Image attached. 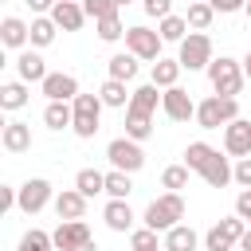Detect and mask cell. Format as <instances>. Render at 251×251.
I'll return each mask as SVG.
<instances>
[{
  "instance_id": "6da1fadb",
  "label": "cell",
  "mask_w": 251,
  "mask_h": 251,
  "mask_svg": "<svg viewBox=\"0 0 251 251\" xmlns=\"http://www.w3.org/2000/svg\"><path fill=\"white\" fill-rule=\"evenodd\" d=\"M208 82H212V90H216V94L235 98V94L243 90V82H247L243 63H239V59H227V55L212 59V63H208Z\"/></svg>"
},
{
  "instance_id": "7a4b0ae2",
  "label": "cell",
  "mask_w": 251,
  "mask_h": 251,
  "mask_svg": "<svg viewBox=\"0 0 251 251\" xmlns=\"http://www.w3.org/2000/svg\"><path fill=\"white\" fill-rule=\"evenodd\" d=\"M145 227H153V231H169V227H176L180 220H184V200H180V192H165V196H157L149 208H145Z\"/></svg>"
},
{
  "instance_id": "3957f363",
  "label": "cell",
  "mask_w": 251,
  "mask_h": 251,
  "mask_svg": "<svg viewBox=\"0 0 251 251\" xmlns=\"http://www.w3.org/2000/svg\"><path fill=\"white\" fill-rule=\"evenodd\" d=\"M235 118H239V102L224 98V94H212V98H204L196 106V126L200 129H220V126H227Z\"/></svg>"
},
{
  "instance_id": "277c9868",
  "label": "cell",
  "mask_w": 251,
  "mask_h": 251,
  "mask_svg": "<svg viewBox=\"0 0 251 251\" xmlns=\"http://www.w3.org/2000/svg\"><path fill=\"white\" fill-rule=\"evenodd\" d=\"M247 231V220L243 216H224L220 224H212L204 231V251H235L239 239Z\"/></svg>"
},
{
  "instance_id": "5b68a950",
  "label": "cell",
  "mask_w": 251,
  "mask_h": 251,
  "mask_svg": "<svg viewBox=\"0 0 251 251\" xmlns=\"http://www.w3.org/2000/svg\"><path fill=\"white\" fill-rule=\"evenodd\" d=\"M71 106H75V126H71V129H75L82 141H90V137L98 133V122H102V106H106V102H102L98 94H78Z\"/></svg>"
},
{
  "instance_id": "8992f818",
  "label": "cell",
  "mask_w": 251,
  "mask_h": 251,
  "mask_svg": "<svg viewBox=\"0 0 251 251\" xmlns=\"http://www.w3.org/2000/svg\"><path fill=\"white\" fill-rule=\"evenodd\" d=\"M180 67L184 71H208V63L216 59L212 55V39L204 35V31H188L184 39H180Z\"/></svg>"
},
{
  "instance_id": "52a82bcc",
  "label": "cell",
  "mask_w": 251,
  "mask_h": 251,
  "mask_svg": "<svg viewBox=\"0 0 251 251\" xmlns=\"http://www.w3.org/2000/svg\"><path fill=\"white\" fill-rule=\"evenodd\" d=\"M161 31H153V27H126V51H133L137 59H145V63H157L161 59Z\"/></svg>"
},
{
  "instance_id": "ba28073f",
  "label": "cell",
  "mask_w": 251,
  "mask_h": 251,
  "mask_svg": "<svg viewBox=\"0 0 251 251\" xmlns=\"http://www.w3.org/2000/svg\"><path fill=\"white\" fill-rule=\"evenodd\" d=\"M106 157H110V165L122 169V173H137V169L145 165V153H141V145H137L133 137H114V141L106 145Z\"/></svg>"
},
{
  "instance_id": "9c48e42d",
  "label": "cell",
  "mask_w": 251,
  "mask_h": 251,
  "mask_svg": "<svg viewBox=\"0 0 251 251\" xmlns=\"http://www.w3.org/2000/svg\"><path fill=\"white\" fill-rule=\"evenodd\" d=\"M196 173H200L212 188H224V184L235 180V165H227V157H224L220 149H212V145H208V153H204V161H200Z\"/></svg>"
},
{
  "instance_id": "30bf717a",
  "label": "cell",
  "mask_w": 251,
  "mask_h": 251,
  "mask_svg": "<svg viewBox=\"0 0 251 251\" xmlns=\"http://www.w3.org/2000/svg\"><path fill=\"white\" fill-rule=\"evenodd\" d=\"M51 200H55V192H51V180H43V176H31V180H24V184H20V212L35 216V212H43Z\"/></svg>"
},
{
  "instance_id": "8fae6325",
  "label": "cell",
  "mask_w": 251,
  "mask_h": 251,
  "mask_svg": "<svg viewBox=\"0 0 251 251\" xmlns=\"http://www.w3.org/2000/svg\"><path fill=\"white\" fill-rule=\"evenodd\" d=\"M224 153L227 157H251V122L247 118H235L224 126Z\"/></svg>"
},
{
  "instance_id": "7c38bea8",
  "label": "cell",
  "mask_w": 251,
  "mask_h": 251,
  "mask_svg": "<svg viewBox=\"0 0 251 251\" xmlns=\"http://www.w3.org/2000/svg\"><path fill=\"white\" fill-rule=\"evenodd\" d=\"M161 110H165L169 122H188V118H196V102L188 98L184 86H169V90L161 94Z\"/></svg>"
},
{
  "instance_id": "4fadbf2b",
  "label": "cell",
  "mask_w": 251,
  "mask_h": 251,
  "mask_svg": "<svg viewBox=\"0 0 251 251\" xmlns=\"http://www.w3.org/2000/svg\"><path fill=\"white\" fill-rule=\"evenodd\" d=\"M39 90L47 94V102H75L78 98V78L75 75H63V71H51L39 82Z\"/></svg>"
},
{
  "instance_id": "5bb4252c",
  "label": "cell",
  "mask_w": 251,
  "mask_h": 251,
  "mask_svg": "<svg viewBox=\"0 0 251 251\" xmlns=\"http://www.w3.org/2000/svg\"><path fill=\"white\" fill-rule=\"evenodd\" d=\"M51 235H55V247H59V251H75V247H82L86 239H94L90 227H86V220H59V227H55Z\"/></svg>"
},
{
  "instance_id": "9a60e30c",
  "label": "cell",
  "mask_w": 251,
  "mask_h": 251,
  "mask_svg": "<svg viewBox=\"0 0 251 251\" xmlns=\"http://www.w3.org/2000/svg\"><path fill=\"white\" fill-rule=\"evenodd\" d=\"M47 16H51V20H55L63 31H78V27L90 20V16L82 12V4H78V0H59V4H55Z\"/></svg>"
},
{
  "instance_id": "2e32d148",
  "label": "cell",
  "mask_w": 251,
  "mask_h": 251,
  "mask_svg": "<svg viewBox=\"0 0 251 251\" xmlns=\"http://www.w3.org/2000/svg\"><path fill=\"white\" fill-rule=\"evenodd\" d=\"M0 145H4L8 153H27V149H31V126H27V122H4Z\"/></svg>"
},
{
  "instance_id": "e0dca14e",
  "label": "cell",
  "mask_w": 251,
  "mask_h": 251,
  "mask_svg": "<svg viewBox=\"0 0 251 251\" xmlns=\"http://www.w3.org/2000/svg\"><path fill=\"white\" fill-rule=\"evenodd\" d=\"M55 216H59V220H82V216H86V196H82L78 188H63V192L55 196Z\"/></svg>"
},
{
  "instance_id": "ac0fdd59",
  "label": "cell",
  "mask_w": 251,
  "mask_h": 251,
  "mask_svg": "<svg viewBox=\"0 0 251 251\" xmlns=\"http://www.w3.org/2000/svg\"><path fill=\"white\" fill-rule=\"evenodd\" d=\"M27 39H31V24H24L20 16H4V24H0V43L12 47V51H20Z\"/></svg>"
},
{
  "instance_id": "d6986e66",
  "label": "cell",
  "mask_w": 251,
  "mask_h": 251,
  "mask_svg": "<svg viewBox=\"0 0 251 251\" xmlns=\"http://www.w3.org/2000/svg\"><path fill=\"white\" fill-rule=\"evenodd\" d=\"M102 220H106L110 231H133V208H129V200H110L102 208Z\"/></svg>"
},
{
  "instance_id": "ffe728a7",
  "label": "cell",
  "mask_w": 251,
  "mask_h": 251,
  "mask_svg": "<svg viewBox=\"0 0 251 251\" xmlns=\"http://www.w3.org/2000/svg\"><path fill=\"white\" fill-rule=\"evenodd\" d=\"M16 75H20L24 82H43L51 71H47V63H43L35 51H20V59H16Z\"/></svg>"
},
{
  "instance_id": "44dd1931",
  "label": "cell",
  "mask_w": 251,
  "mask_h": 251,
  "mask_svg": "<svg viewBox=\"0 0 251 251\" xmlns=\"http://www.w3.org/2000/svg\"><path fill=\"white\" fill-rule=\"evenodd\" d=\"M27 82L24 78H16V82H4L0 86V110H8V114H16V110H24L27 106Z\"/></svg>"
},
{
  "instance_id": "7402d4cb",
  "label": "cell",
  "mask_w": 251,
  "mask_h": 251,
  "mask_svg": "<svg viewBox=\"0 0 251 251\" xmlns=\"http://www.w3.org/2000/svg\"><path fill=\"white\" fill-rule=\"evenodd\" d=\"M165 251H196V243H200V235L188 227V224H176V227H169L165 231Z\"/></svg>"
},
{
  "instance_id": "603a6c76",
  "label": "cell",
  "mask_w": 251,
  "mask_h": 251,
  "mask_svg": "<svg viewBox=\"0 0 251 251\" xmlns=\"http://www.w3.org/2000/svg\"><path fill=\"white\" fill-rule=\"evenodd\" d=\"M43 126H47V129H67V126H75V106H71V102H47Z\"/></svg>"
},
{
  "instance_id": "cb8c5ba5",
  "label": "cell",
  "mask_w": 251,
  "mask_h": 251,
  "mask_svg": "<svg viewBox=\"0 0 251 251\" xmlns=\"http://www.w3.org/2000/svg\"><path fill=\"white\" fill-rule=\"evenodd\" d=\"M149 133H153V114H141V110L126 106V137H133V141H145Z\"/></svg>"
},
{
  "instance_id": "d4e9b609",
  "label": "cell",
  "mask_w": 251,
  "mask_h": 251,
  "mask_svg": "<svg viewBox=\"0 0 251 251\" xmlns=\"http://www.w3.org/2000/svg\"><path fill=\"white\" fill-rule=\"evenodd\" d=\"M180 71H184V67H180V59H157V63H153V78H149V82H157L161 90H169V86H176Z\"/></svg>"
},
{
  "instance_id": "484cf974",
  "label": "cell",
  "mask_w": 251,
  "mask_h": 251,
  "mask_svg": "<svg viewBox=\"0 0 251 251\" xmlns=\"http://www.w3.org/2000/svg\"><path fill=\"white\" fill-rule=\"evenodd\" d=\"M98 98H102L106 106L122 110V106H129L133 90H126V82H122V78H106V82H102V90H98Z\"/></svg>"
},
{
  "instance_id": "4316f807",
  "label": "cell",
  "mask_w": 251,
  "mask_h": 251,
  "mask_svg": "<svg viewBox=\"0 0 251 251\" xmlns=\"http://www.w3.org/2000/svg\"><path fill=\"white\" fill-rule=\"evenodd\" d=\"M110 78H122V82H129L133 75H137V55L133 51H118V55H110Z\"/></svg>"
},
{
  "instance_id": "83f0119b",
  "label": "cell",
  "mask_w": 251,
  "mask_h": 251,
  "mask_svg": "<svg viewBox=\"0 0 251 251\" xmlns=\"http://www.w3.org/2000/svg\"><path fill=\"white\" fill-rule=\"evenodd\" d=\"M75 188L90 200V196H98V192H106V173H98V169H78V176H75Z\"/></svg>"
},
{
  "instance_id": "f1b7e54d",
  "label": "cell",
  "mask_w": 251,
  "mask_h": 251,
  "mask_svg": "<svg viewBox=\"0 0 251 251\" xmlns=\"http://www.w3.org/2000/svg\"><path fill=\"white\" fill-rule=\"evenodd\" d=\"M133 173H122V169H114V173H106V196L110 200H129V192H133V180H129Z\"/></svg>"
},
{
  "instance_id": "f546056e",
  "label": "cell",
  "mask_w": 251,
  "mask_h": 251,
  "mask_svg": "<svg viewBox=\"0 0 251 251\" xmlns=\"http://www.w3.org/2000/svg\"><path fill=\"white\" fill-rule=\"evenodd\" d=\"M184 20H188V27H192V31H208V27H212V20H216V8H212L208 0L188 4V16H184Z\"/></svg>"
},
{
  "instance_id": "4dcf8cb0",
  "label": "cell",
  "mask_w": 251,
  "mask_h": 251,
  "mask_svg": "<svg viewBox=\"0 0 251 251\" xmlns=\"http://www.w3.org/2000/svg\"><path fill=\"white\" fill-rule=\"evenodd\" d=\"M94 31H98V39L102 43H118V39H126V24H122V16L114 12V16H106V20H94Z\"/></svg>"
},
{
  "instance_id": "1f68e13d",
  "label": "cell",
  "mask_w": 251,
  "mask_h": 251,
  "mask_svg": "<svg viewBox=\"0 0 251 251\" xmlns=\"http://www.w3.org/2000/svg\"><path fill=\"white\" fill-rule=\"evenodd\" d=\"M55 31H59V24H55L51 16H35V20H31V47L55 43Z\"/></svg>"
},
{
  "instance_id": "d6a6232c",
  "label": "cell",
  "mask_w": 251,
  "mask_h": 251,
  "mask_svg": "<svg viewBox=\"0 0 251 251\" xmlns=\"http://www.w3.org/2000/svg\"><path fill=\"white\" fill-rule=\"evenodd\" d=\"M157 90H161L157 82L137 86V90H133V98H129V106H133V110H141V114H153V110H157V102H161V94H157Z\"/></svg>"
},
{
  "instance_id": "836d02e7",
  "label": "cell",
  "mask_w": 251,
  "mask_h": 251,
  "mask_svg": "<svg viewBox=\"0 0 251 251\" xmlns=\"http://www.w3.org/2000/svg\"><path fill=\"white\" fill-rule=\"evenodd\" d=\"M51 247H55V235L43 231V227H31V231L20 235V247L16 251H51Z\"/></svg>"
},
{
  "instance_id": "e575fe53",
  "label": "cell",
  "mask_w": 251,
  "mask_h": 251,
  "mask_svg": "<svg viewBox=\"0 0 251 251\" xmlns=\"http://www.w3.org/2000/svg\"><path fill=\"white\" fill-rule=\"evenodd\" d=\"M157 31H161L165 43H180L184 31H188V20H184V16H165V20L157 24Z\"/></svg>"
},
{
  "instance_id": "d590c367",
  "label": "cell",
  "mask_w": 251,
  "mask_h": 251,
  "mask_svg": "<svg viewBox=\"0 0 251 251\" xmlns=\"http://www.w3.org/2000/svg\"><path fill=\"white\" fill-rule=\"evenodd\" d=\"M188 165H169L165 173H161V184L169 188V192H180V188H188Z\"/></svg>"
},
{
  "instance_id": "8d00e7d4",
  "label": "cell",
  "mask_w": 251,
  "mask_h": 251,
  "mask_svg": "<svg viewBox=\"0 0 251 251\" xmlns=\"http://www.w3.org/2000/svg\"><path fill=\"white\" fill-rule=\"evenodd\" d=\"M122 4L118 0H82V12L90 16V20H106V16H114Z\"/></svg>"
},
{
  "instance_id": "74e56055",
  "label": "cell",
  "mask_w": 251,
  "mask_h": 251,
  "mask_svg": "<svg viewBox=\"0 0 251 251\" xmlns=\"http://www.w3.org/2000/svg\"><path fill=\"white\" fill-rule=\"evenodd\" d=\"M129 243H133V251H141V247H165L153 227H133V231H129Z\"/></svg>"
},
{
  "instance_id": "f35d334b",
  "label": "cell",
  "mask_w": 251,
  "mask_h": 251,
  "mask_svg": "<svg viewBox=\"0 0 251 251\" xmlns=\"http://www.w3.org/2000/svg\"><path fill=\"white\" fill-rule=\"evenodd\" d=\"M141 8H145V16H153V20L173 16V0H141Z\"/></svg>"
},
{
  "instance_id": "ab89813d",
  "label": "cell",
  "mask_w": 251,
  "mask_h": 251,
  "mask_svg": "<svg viewBox=\"0 0 251 251\" xmlns=\"http://www.w3.org/2000/svg\"><path fill=\"white\" fill-rule=\"evenodd\" d=\"M235 184L251 188V157H239V161H235Z\"/></svg>"
},
{
  "instance_id": "60d3db41",
  "label": "cell",
  "mask_w": 251,
  "mask_h": 251,
  "mask_svg": "<svg viewBox=\"0 0 251 251\" xmlns=\"http://www.w3.org/2000/svg\"><path fill=\"white\" fill-rule=\"evenodd\" d=\"M235 216H243L247 227H251V188H243V192L235 196Z\"/></svg>"
},
{
  "instance_id": "b9f144b4",
  "label": "cell",
  "mask_w": 251,
  "mask_h": 251,
  "mask_svg": "<svg viewBox=\"0 0 251 251\" xmlns=\"http://www.w3.org/2000/svg\"><path fill=\"white\" fill-rule=\"evenodd\" d=\"M220 16H231V12H239V8H247V0H208Z\"/></svg>"
},
{
  "instance_id": "7bdbcfd3",
  "label": "cell",
  "mask_w": 251,
  "mask_h": 251,
  "mask_svg": "<svg viewBox=\"0 0 251 251\" xmlns=\"http://www.w3.org/2000/svg\"><path fill=\"white\" fill-rule=\"evenodd\" d=\"M24 4H27V8L35 12V16H43V12H51V8L59 4V0H24Z\"/></svg>"
},
{
  "instance_id": "ee69618b",
  "label": "cell",
  "mask_w": 251,
  "mask_h": 251,
  "mask_svg": "<svg viewBox=\"0 0 251 251\" xmlns=\"http://www.w3.org/2000/svg\"><path fill=\"white\" fill-rule=\"evenodd\" d=\"M239 251H251V227L243 231V239H239Z\"/></svg>"
},
{
  "instance_id": "f6af8a7d",
  "label": "cell",
  "mask_w": 251,
  "mask_h": 251,
  "mask_svg": "<svg viewBox=\"0 0 251 251\" xmlns=\"http://www.w3.org/2000/svg\"><path fill=\"white\" fill-rule=\"evenodd\" d=\"M239 63H243V75H247V78H251V51H247V55H243V59H239Z\"/></svg>"
},
{
  "instance_id": "bcb514c9",
  "label": "cell",
  "mask_w": 251,
  "mask_h": 251,
  "mask_svg": "<svg viewBox=\"0 0 251 251\" xmlns=\"http://www.w3.org/2000/svg\"><path fill=\"white\" fill-rule=\"evenodd\" d=\"M75 251H98V243H94V239H86V243H82V247H75Z\"/></svg>"
},
{
  "instance_id": "7dc6e473",
  "label": "cell",
  "mask_w": 251,
  "mask_h": 251,
  "mask_svg": "<svg viewBox=\"0 0 251 251\" xmlns=\"http://www.w3.org/2000/svg\"><path fill=\"white\" fill-rule=\"evenodd\" d=\"M141 251H165V247H141Z\"/></svg>"
},
{
  "instance_id": "c3c4849f",
  "label": "cell",
  "mask_w": 251,
  "mask_h": 251,
  "mask_svg": "<svg viewBox=\"0 0 251 251\" xmlns=\"http://www.w3.org/2000/svg\"><path fill=\"white\" fill-rule=\"evenodd\" d=\"M243 12H247V16H251V0H247V8H243Z\"/></svg>"
},
{
  "instance_id": "681fc988",
  "label": "cell",
  "mask_w": 251,
  "mask_h": 251,
  "mask_svg": "<svg viewBox=\"0 0 251 251\" xmlns=\"http://www.w3.org/2000/svg\"><path fill=\"white\" fill-rule=\"evenodd\" d=\"M118 4H133V0H118Z\"/></svg>"
},
{
  "instance_id": "f907efd6",
  "label": "cell",
  "mask_w": 251,
  "mask_h": 251,
  "mask_svg": "<svg viewBox=\"0 0 251 251\" xmlns=\"http://www.w3.org/2000/svg\"><path fill=\"white\" fill-rule=\"evenodd\" d=\"M188 4H200V0H188Z\"/></svg>"
},
{
  "instance_id": "816d5d0a",
  "label": "cell",
  "mask_w": 251,
  "mask_h": 251,
  "mask_svg": "<svg viewBox=\"0 0 251 251\" xmlns=\"http://www.w3.org/2000/svg\"><path fill=\"white\" fill-rule=\"evenodd\" d=\"M235 251H239V247H235Z\"/></svg>"
}]
</instances>
